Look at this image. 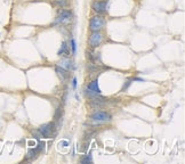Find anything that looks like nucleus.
Wrapping results in <instances>:
<instances>
[{
    "mask_svg": "<svg viewBox=\"0 0 185 164\" xmlns=\"http://www.w3.org/2000/svg\"><path fill=\"white\" fill-rule=\"evenodd\" d=\"M72 17H73V14L71 10H68V9H62L58 12V15L55 20V23L54 24H62V25H66L69 24L70 22L72 21Z\"/></svg>",
    "mask_w": 185,
    "mask_h": 164,
    "instance_id": "f257e3e1",
    "label": "nucleus"
},
{
    "mask_svg": "<svg viewBox=\"0 0 185 164\" xmlns=\"http://www.w3.org/2000/svg\"><path fill=\"white\" fill-rule=\"evenodd\" d=\"M105 26V20L104 17H102L101 15H96V16H93L91 18V22H89V30L91 32H95V31H101Z\"/></svg>",
    "mask_w": 185,
    "mask_h": 164,
    "instance_id": "f03ea898",
    "label": "nucleus"
},
{
    "mask_svg": "<svg viewBox=\"0 0 185 164\" xmlns=\"http://www.w3.org/2000/svg\"><path fill=\"white\" fill-rule=\"evenodd\" d=\"M111 115L106 112H95L91 115V121L94 124H99V123H104V122L111 121Z\"/></svg>",
    "mask_w": 185,
    "mask_h": 164,
    "instance_id": "7ed1b4c3",
    "label": "nucleus"
},
{
    "mask_svg": "<svg viewBox=\"0 0 185 164\" xmlns=\"http://www.w3.org/2000/svg\"><path fill=\"white\" fill-rule=\"evenodd\" d=\"M104 40V35L101 31H95V32H91L89 38H88V45L91 46V48H97L103 42Z\"/></svg>",
    "mask_w": 185,
    "mask_h": 164,
    "instance_id": "20e7f679",
    "label": "nucleus"
},
{
    "mask_svg": "<svg viewBox=\"0 0 185 164\" xmlns=\"http://www.w3.org/2000/svg\"><path fill=\"white\" fill-rule=\"evenodd\" d=\"M91 9L97 15L108 13V0H95L91 2Z\"/></svg>",
    "mask_w": 185,
    "mask_h": 164,
    "instance_id": "39448f33",
    "label": "nucleus"
},
{
    "mask_svg": "<svg viewBox=\"0 0 185 164\" xmlns=\"http://www.w3.org/2000/svg\"><path fill=\"white\" fill-rule=\"evenodd\" d=\"M55 132V124L50 122V123H46V124L41 125L39 128V134H41L45 138H50L52 134Z\"/></svg>",
    "mask_w": 185,
    "mask_h": 164,
    "instance_id": "423d86ee",
    "label": "nucleus"
},
{
    "mask_svg": "<svg viewBox=\"0 0 185 164\" xmlns=\"http://www.w3.org/2000/svg\"><path fill=\"white\" fill-rule=\"evenodd\" d=\"M86 94L91 97H97L98 95H101V90L98 88V82L97 80L91 82L88 87H87V90H86Z\"/></svg>",
    "mask_w": 185,
    "mask_h": 164,
    "instance_id": "0eeeda50",
    "label": "nucleus"
},
{
    "mask_svg": "<svg viewBox=\"0 0 185 164\" xmlns=\"http://www.w3.org/2000/svg\"><path fill=\"white\" fill-rule=\"evenodd\" d=\"M58 66L62 67V69L64 70H72L73 69V65H72V62L70 61L69 58H63V59H61L60 63H58Z\"/></svg>",
    "mask_w": 185,
    "mask_h": 164,
    "instance_id": "6e6552de",
    "label": "nucleus"
},
{
    "mask_svg": "<svg viewBox=\"0 0 185 164\" xmlns=\"http://www.w3.org/2000/svg\"><path fill=\"white\" fill-rule=\"evenodd\" d=\"M56 73H57V75L60 77V79L62 80V81H64L65 79H66V77H68V72H66V70L62 69V67H60V66H57V67H56Z\"/></svg>",
    "mask_w": 185,
    "mask_h": 164,
    "instance_id": "1a4fd4ad",
    "label": "nucleus"
},
{
    "mask_svg": "<svg viewBox=\"0 0 185 164\" xmlns=\"http://www.w3.org/2000/svg\"><path fill=\"white\" fill-rule=\"evenodd\" d=\"M54 5L60 8H65L69 6V1L68 0H54Z\"/></svg>",
    "mask_w": 185,
    "mask_h": 164,
    "instance_id": "9d476101",
    "label": "nucleus"
},
{
    "mask_svg": "<svg viewBox=\"0 0 185 164\" xmlns=\"http://www.w3.org/2000/svg\"><path fill=\"white\" fill-rule=\"evenodd\" d=\"M69 54V50H68V45H66V42H63L62 43V47H61V49L58 50V55L60 56H63V55H68Z\"/></svg>",
    "mask_w": 185,
    "mask_h": 164,
    "instance_id": "9b49d317",
    "label": "nucleus"
},
{
    "mask_svg": "<svg viewBox=\"0 0 185 164\" xmlns=\"http://www.w3.org/2000/svg\"><path fill=\"white\" fill-rule=\"evenodd\" d=\"M70 46H71V50H72V54H76V52H77V45H76V41H74V39L72 38V39L70 40Z\"/></svg>",
    "mask_w": 185,
    "mask_h": 164,
    "instance_id": "f8f14e48",
    "label": "nucleus"
},
{
    "mask_svg": "<svg viewBox=\"0 0 185 164\" xmlns=\"http://www.w3.org/2000/svg\"><path fill=\"white\" fill-rule=\"evenodd\" d=\"M86 162H91V155H87V156H85L83 159L81 160V163H86Z\"/></svg>",
    "mask_w": 185,
    "mask_h": 164,
    "instance_id": "ddd939ff",
    "label": "nucleus"
},
{
    "mask_svg": "<svg viewBox=\"0 0 185 164\" xmlns=\"http://www.w3.org/2000/svg\"><path fill=\"white\" fill-rule=\"evenodd\" d=\"M60 146H62V147H68V146H69V143H68V141H61V143H60Z\"/></svg>",
    "mask_w": 185,
    "mask_h": 164,
    "instance_id": "4468645a",
    "label": "nucleus"
},
{
    "mask_svg": "<svg viewBox=\"0 0 185 164\" xmlns=\"http://www.w3.org/2000/svg\"><path fill=\"white\" fill-rule=\"evenodd\" d=\"M72 84H73V88L77 87V79L76 78H73V80H72Z\"/></svg>",
    "mask_w": 185,
    "mask_h": 164,
    "instance_id": "2eb2a0df",
    "label": "nucleus"
}]
</instances>
